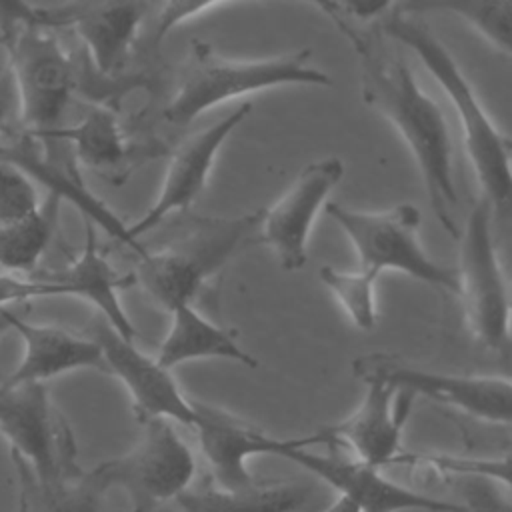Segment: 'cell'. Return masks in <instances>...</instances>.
I'll use <instances>...</instances> for the list:
<instances>
[{
	"mask_svg": "<svg viewBox=\"0 0 512 512\" xmlns=\"http://www.w3.org/2000/svg\"><path fill=\"white\" fill-rule=\"evenodd\" d=\"M0 48H2V36H0Z\"/></svg>",
	"mask_w": 512,
	"mask_h": 512,
	"instance_id": "1f68e13d",
	"label": "cell"
},
{
	"mask_svg": "<svg viewBox=\"0 0 512 512\" xmlns=\"http://www.w3.org/2000/svg\"><path fill=\"white\" fill-rule=\"evenodd\" d=\"M378 274L370 270H338L334 266L320 268L322 284L334 294L350 322L360 330H372L376 324V282Z\"/></svg>",
	"mask_w": 512,
	"mask_h": 512,
	"instance_id": "484cf974",
	"label": "cell"
},
{
	"mask_svg": "<svg viewBox=\"0 0 512 512\" xmlns=\"http://www.w3.org/2000/svg\"><path fill=\"white\" fill-rule=\"evenodd\" d=\"M380 28L386 38L408 46L442 88L458 118L468 162L484 192L482 198H486L494 210L506 212L512 188L510 140L488 116L458 62L430 26L416 14L400 10L398 2H392L380 18Z\"/></svg>",
	"mask_w": 512,
	"mask_h": 512,
	"instance_id": "7a4b0ae2",
	"label": "cell"
},
{
	"mask_svg": "<svg viewBox=\"0 0 512 512\" xmlns=\"http://www.w3.org/2000/svg\"><path fill=\"white\" fill-rule=\"evenodd\" d=\"M312 50H296L262 60H234L204 40H192L178 84L162 110V120L184 128L200 114L228 100L284 86H332V78L310 64Z\"/></svg>",
	"mask_w": 512,
	"mask_h": 512,
	"instance_id": "3957f363",
	"label": "cell"
},
{
	"mask_svg": "<svg viewBox=\"0 0 512 512\" xmlns=\"http://www.w3.org/2000/svg\"><path fill=\"white\" fill-rule=\"evenodd\" d=\"M10 326L12 332L22 338V358L16 368L4 376L6 384H46L56 376L84 368L104 372L102 350L88 334L34 324L16 310L10 312Z\"/></svg>",
	"mask_w": 512,
	"mask_h": 512,
	"instance_id": "d6986e66",
	"label": "cell"
},
{
	"mask_svg": "<svg viewBox=\"0 0 512 512\" xmlns=\"http://www.w3.org/2000/svg\"><path fill=\"white\" fill-rule=\"evenodd\" d=\"M342 176L340 158L314 160L272 206L260 212V240L274 250L282 270L296 272L306 264L312 224Z\"/></svg>",
	"mask_w": 512,
	"mask_h": 512,
	"instance_id": "2e32d148",
	"label": "cell"
},
{
	"mask_svg": "<svg viewBox=\"0 0 512 512\" xmlns=\"http://www.w3.org/2000/svg\"><path fill=\"white\" fill-rule=\"evenodd\" d=\"M250 112L252 104L244 102L214 124L194 132L176 148L166 166L156 200L136 222L128 224V236L132 242L140 244L144 234L160 226L170 214L186 210L202 194L220 148Z\"/></svg>",
	"mask_w": 512,
	"mask_h": 512,
	"instance_id": "e0dca14e",
	"label": "cell"
},
{
	"mask_svg": "<svg viewBox=\"0 0 512 512\" xmlns=\"http://www.w3.org/2000/svg\"><path fill=\"white\" fill-rule=\"evenodd\" d=\"M314 436L282 438L276 456L286 458L332 486L338 496L352 502L360 512H464L460 504L432 498L406 488L354 458L316 454Z\"/></svg>",
	"mask_w": 512,
	"mask_h": 512,
	"instance_id": "4fadbf2b",
	"label": "cell"
},
{
	"mask_svg": "<svg viewBox=\"0 0 512 512\" xmlns=\"http://www.w3.org/2000/svg\"><path fill=\"white\" fill-rule=\"evenodd\" d=\"M324 210L352 242L360 268L378 276L384 270H396L458 296L456 270L432 260L418 240L422 216L414 204L402 202L388 210L362 212L326 202Z\"/></svg>",
	"mask_w": 512,
	"mask_h": 512,
	"instance_id": "52a82bcc",
	"label": "cell"
},
{
	"mask_svg": "<svg viewBox=\"0 0 512 512\" xmlns=\"http://www.w3.org/2000/svg\"><path fill=\"white\" fill-rule=\"evenodd\" d=\"M398 8L410 14L422 12H450L478 32L496 52L510 56L512 38V2H478V0H456V2H398Z\"/></svg>",
	"mask_w": 512,
	"mask_h": 512,
	"instance_id": "d4e9b609",
	"label": "cell"
},
{
	"mask_svg": "<svg viewBox=\"0 0 512 512\" xmlns=\"http://www.w3.org/2000/svg\"><path fill=\"white\" fill-rule=\"evenodd\" d=\"M14 308H8V306H2L0 308V338L6 334V332H12V326H10V312Z\"/></svg>",
	"mask_w": 512,
	"mask_h": 512,
	"instance_id": "4dcf8cb0",
	"label": "cell"
},
{
	"mask_svg": "<svg viewBox=\"0 0 512 512\" xmlns=\"http://www.w3.org/2000/svg\"><path fill=\"white\" fill-rule=\"evenodd\" d=\"M126 282L128 278L120 276L100 252L94 224L84 220V248L66 268L26 278L0 272V308H14L16 304L46 296H74L90 302L116 334L134 342L136 328L118 298V290Z\"/></svg>",
	"mask_w": 512,
	"mask_h": 512,
	"instance_id": "8fae6325",
	"label": "cell"
},
{
	"mask_svg": "<svg viewBox=\"0 0 512 512\" xmlns=\"http://www.w3.org/2000/svg\"><path fill=\"white\" fill-rule=\"evenodd\" d=\"M154 358L166 370L206 358L232 360L246 368L258 366V360L240 346L234 330L214 324L192 304H180L170 310V326Z\"/></svg>",
	"mask_w": 512,
	"mask_h": 512,
	"instance_id": "ffe728a7",
	"label": "cell"
},
{
	"mask_svg": "<svg viewBox=\"0 0 512 512\" xmlns=\"http://www.w3.org/2000/svg\"><path fill=\"white\" fill-rule=\"evenodd\" d=\"M392 2H320L322 10L350 42L360 70V96L364 104L384 116L408 146L428 204L444 232L458 240L454 220L458 192L452 172V140L438 102L416 82L406 58L390 50L380 18Z\"/></svg>",
	"mask_w": 512,
	"mask_h": 512,
	"instance_id": "6da1fadb",
	"label": "cell"
},
{
	"mask_svg": "<svg viewBox=\"0 0 512 512\" xmlns=\"http://www.w3.org/2000/svg\"><path fill=\"white\" fill-rule=\"evenodd\" d=\"M194 424L200 450L222 490H244L254 482L248 470L250 456L274 454L282 438L268 436L256 426L230 414L224 408L192 400Z\"/></svg>",
	"mask_w": 512,
	"mask_h": 512,
	"instance_id": "ac0fdd59",
	"label": "cell"
},
{
	"mask_svg": "<svg viewBox=\"0 0 512 512\" xmlns=\"http://www.w3.org/2000/svg\"><path fill=\"white\" fill-rule=\"evenodd\" d=\"M0 436L8 442L10 460L22 462L40 486L56 488L84 472L72 430L46 384H6L0 376Z\"/></svg>",
	"mask_w": 512,
	"mask_h": 512,
	"instance_id": "8992f818",
	"label": "cell"
},
{
	"mask_svg": "<svg viewBox=\"0 0 512 512\" xmlns=\"http://www.w3.org/2000/svg\"><path fill=\"white\" fill-rule=\"evenodd\" d=\"M12 466L18 482V512H104L106 490L92 470L68 484L46 488L32 478L22 462L12 460Z\"/></svg>",
	"mask_w": 512,
	"mask_h": 512,
	"instance_id": "cb8c5ba5",
	"label": "cell"
},
{
	"mask_svg": "<svg viewBox=\"0 0 512 512\" xmlns=\"http://www.w3.org/2000/svg\"><path fill=\"white\" fill-rule=\"evenodd\" d=\"M464 512H512L510 486L484 476H462L456 480Z\"/></svg>",
	"mask_w": 512,
	"mask_h": 512,
	"instance_id": "83f0119b",
	"label": "cell"
},
{
	"mask_svg": "<svg viewBox=\"0 0 512 512\" xmlns=\"http://www.w3.org/2000/svg\"><path fill=\"white\" fill-rule=\"evenodd\" d=\"M312 488L296 482L252 484L244 490L200 488L176 498L180 512H302Z\"/></svg>",
	"mask_w": 512,
	"mask_h": 512,
	"instance_id": "44dd1931",
	"label": "cell"
},
{
	"mask_svg": "<svg viewBox=\"0 0 512 512\" xmlns=\"http://www.w3.org/2000/svg\"><path fill=\"white\" fill-rule=\"evenodd\" d=\"M104 358V372L112 374L128 392L136 418L194 424V404L184 396L172 370H166L156 358L138 350L136 342L116 334L98 314L88 328Z\"/></svg>",
	"mask_w": 512,
	"mask_h": 512,
	"instance_id": "5bb4252c",
	"label": "cell"
},
{
	"mask_svg": "<svg viewBox=\"0 0 512 512\" xmlns=\"http://www.w3.org/2000/svg\"><path fill=\"white\" fill-rule=\"evenodd\" d=\"M104 490L122 488L130 512H154L160 504L176 500L190 490L196 460L172 422H144L140 440L122 456L92 468Z\"/></svg>",
	"mask_w": 512,
	"mask_h": 512,
	"instance_id": "9c48e42d",
	"label": "cell"
},
{
	"mask_svg": "<svg viewBox=\"0 0 512 512\" xmlns=\"http://www.w3.org/2000/svg\"><path fill=\"white\" fill-rule=\"evenodd\" d=\"M0 36L12 74L22 132L44 144L62 128L76 90V70L54 30L20 18L12 2H0Z\"/></svg>",
	"mask_w": 512,
	"mask_h": 512,
	"instance_id": "277c9868",
	"label": "cell"
},
{
	"mask_svg": "<svg viewBox=\"0 0 512 512\" xmlns=\"http://www.w3.org/2000/svg\"><path fill=\"white\" fill-rule=\"evenodd\" d=\"M492 216L490 202L478 198L458 236L456 278L474 338L506 360L510 354V292L492 234Z\"/></svg>",
	"mask_w": 512,
	"mask_h": 512,
	"instance_id": "ba28073f",
	"label": "cell"
},
{
	"mask_svg": "<svg viewBox=\"0 0 512 512\" xmlns=\"http://www.w3.org/2000/svg\"><path fill=\"white\" fill-rule=\"evenodd\" d=\"M40 206L34 182L14 164L0 160V224L16 222Z\"/></svg>",
	"mask_w": 512,
	"mask_h": 512,
	"instance_id": "4316f807",
	"label": "cell"
},
{
	"mask_svg": "<svg viewBox=\"0 0 512 512\" xmlns=\"http://www.w3.org/2000/svg\"><path fill=\"white\" fill-rule=\"evenodd\" d=\"M12 116H18V100L12 74L8 68H4L0 72V136L10 126Z\"/></svg>",
	"mask_w": 512,
	"mask_h": 512,
	"instance_id": "f1b7e54d",
	"label": "cell"
},
{
	"mask_svg": "<svg viewBox=\"0 0 512 512\" xmlns=\"http://www.w3.org/2000/svg\"><path fill=\"white\" fill-rule=\"evenodd\" d=\"M360 382L382 380L398 390L426 396L490 424L508 426L512 418V384L508 374H446L416 366L392 354H364L352 362Z\"/></svg>",
	"mask_w": 512,
	"mask_h": 512,
	"instance_id": "30bf717a",
	"label": "cell"
},
{
	"mask_svg": "<svg viewBox=\"0 0 512 512\" xmlns=\"http://www.w3.org/2000/svg\"><path fill=\"white\" fill-rule=\"evenodd\" d=\"M362 384L364 396L356 410L312 436L316 444L344 446L354 454V460L384 470L396 464L402 454V432L416 398L376 378H366Z\"/></svg>",
	"mask_w": 512,
	"mask_h": 512,
	"instance_id": "9a60e30c",
	"label": "cell"
},
{
	"mask_svg": "<svg viewBox=\"0 0 512 512\" xmlns=\"http://www.w3.org/2000/svg\"><path fill=\"white\" fill-rule=\"evenodd\" d=\"M60 144H68L78 164L102 174L116 168L128 154L122 128L108 108L88 110L74 126H62L48 142L38 144V148L48 152Z\"/></svg>",
	"mask_w": 512,
	"mask_h": 512,
	"instance_id": "7402d4cb",
	"label": "cell"
},
{
	"mask_svg": "<svg viewBox=\"0 0 512 512\" xmlns=\"http://www.w3.org/2000/svg\"><path fill=\"white\" fill-rule=\"evenodd\" d=\"M14 12L42 28H72L90 54L98 76H116L130 58L140 24L150 12L146 2H72L36 6L12 2Z\"/></svg>",
	"mask_w": 512,
	"mask_h": 512,
	"instance_id": "7c38bea8",
	"label": "cell"
},
{
	"mask_svg": "<svg viewBox=\"0 0 512 512\" xmlns=\"http://www.w3.org/2000/svg\"><path fill=\"white\" fill-rule=\"evenodd\" d=\"M260 212L236 218L196 220L186 234L162 250L146 252L136 276L144 290L164 308L192 304L204 282L218 272L238 246L258 228Z\"/></svg>",
	"mask_w": 512,
	"mask_h": 512,
	"instance_id": "5b68a950",
	"label": "cell"
},
{
	"mask_svg": "<svg viewBox=\"0 0 512 512\" xmlns=\"http://www.w3.org/2000/svg\"><path fill=\"white\" fill-rule=\"evenodd\" d=\"M60 206L62 200L48 194L32 214L0 224V272L22 278L34 274L56 234Z\"/></svg>",
	"mask_w": 512,
	"mask_h": 512,
	"instance_id": "603a6c76",
	"label": "cell"
},
{
	"mask_svg": "<svg viewBox=\"0 0 512 512\" xmlns=\"http://www.w3.org/2000/svg\"><path fill=\"white\" fill-rule=\"evenodd\" d=\"M326 512H360L352 502H348L342 496H336V500L326 508Z\"/></svg>",
	"mask_w": 512,
	"mask_h": 512,
	"instance_id": "f546056e",
	"label": "cell"
}]
</instances>
